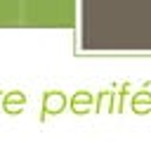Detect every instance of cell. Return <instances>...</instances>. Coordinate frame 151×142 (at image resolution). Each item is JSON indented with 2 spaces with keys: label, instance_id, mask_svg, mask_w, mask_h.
<instances>
[{
  "label": "cell",
  "instance_id": "obj_1",
  "mask_svg": "<svg viewBox=\"0 0 151 142\" xmlns=\"http://www.w3.org/2000/svg\"><path fill=\"white\" fill-rule=\"evenodd\" d=\"M68 99L61 90H45L42 95V114H40V121H45L47 116H54V114H61L66 109Z\"/></svg>",
  "mask_w": 151,
  "mask_h": 142
},
{
  "label": "cell",
  "instance_id": "obj_2",
  "mask_svg": "<svg viewBox=\"0 0 151 142\" xmlns=\"http://www.w3.org/2000/svg\"><path fill=\"white\" fill-rule=\"evenodd\" d=\"M94 106V97L90 90H78L76 95H71V111L78 114V116H85L90 114Z\"/></svg>",
  "mask_w": 151,
  "mask_h": 142
},
{
  "label": "cell",
  "instance_id": "obj_3",
  "mask_svg": "<svg viewBox=\"0 0 151 142\" xmlns=\"http://www.w3.org/2000/svg\"><path fill=\"white\" fill-rule=\"evenodd\" d=\"M2 109H5V114H9V116L21 114V111L26 109V95H24L21 90L7 92V95L2 97Z\"/></svg>",
  "mask_w": 151,
  "mask_h": 142
},
{
  "label": "cell",
  "instance_id": "obj_4",
  "mask_svg": "<svg viewBox=\"0 0 151 142\" xmlns=\"http://www.w3.org/2000/svg\"><path fill=\"white\" fill-rule=\"evenodd\" d=\"M116 97H118L116 90H101L97 95V99H94V111H99V114H113L116 111Z\"/></svg>",
  "mask_w": 151,
  "mask_h": 142
},
{
  "label": "cell",
  "instance_id": "obj_5",
  "mask_svg": "<svg viewBox=\"0 0 151 142\" xmlns=\"http://www.w3.org/2000/svg\"><path fill=\"white\" fill-rule=\"evenodd\" d=\"M130 106H132V114H151V92L149 90H139L137 95H132L130 99Z\"/></svg>",
  "mask_w": 151,
  "mask_h": 142
}]
</instances>
